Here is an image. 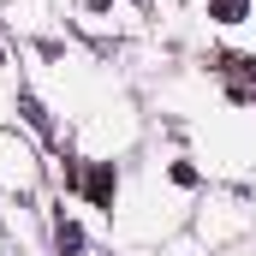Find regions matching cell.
Masks as SVG:
<instances>
[{"label": "cell", "instance_id": "2", "mask_svg": "<svg viewBox=\"0 0 256 256\" xmlns=\"http://www.w3.org/2000/svg\"><path fill=\"white\" fill-rule=\"evenodd\" d=\"M54 238H60V256H78V250H84V232H78V220H60V232H54Z\"/></svg>", "mask_w": 256, "mask_h": 256}, {"label": "cell", "instance_id": "3", "mask_svg": "<svg viewBox=\"0 0 256 256\" xmlns=\"http://www.w3.org/2000/svg\"><path fill=\"white\" fill-rule=\"evenodd\" d=\"M208 18H220V24H238V18H244V0H208Z\"/></svg>", "mask_w": 256, "mask_h": 256}, {"label": "cell", "instance_id": "1", "mask_svg": "<svg viewBox=\"0 0 256 256\" xmlns=\"http://www.w3.org/2000/svg\"><path fill=\"white\" fill-rule=\"evenodd\" d=\"M114 191H120V179H114V161H102V167L90 173V202H96V208H114Z\"/></svg>", "mask_w": 256, "mask_h": 256}, {"label": "cell", "instance_id": "5", "mask_svg": "<svg viewBox=\"0 0 256 256\" xmlns=\"http://www.w3.org/2000/svg\"><path fill=\"white\" fill-rule=\"evenodd\" d=\"M173 185H196V167H191V161H173Z\"/></svg>", "mask_w": 256, "mask_h": 256}, {"label": "cell", "instance_id": "4", "mask_svg": "<svg viewBox=\"0 0 256 256\" xmlns=\"http://www.w3.org/2000/svg\"><path fill=\"white\" fill-rule=\"evenodd\" d=\"M24 120H30L36 131H48V114H42V102H36V96H24Z\"/></svg>", "mask_w": 256, "mask_h": 256}]
</instances>
